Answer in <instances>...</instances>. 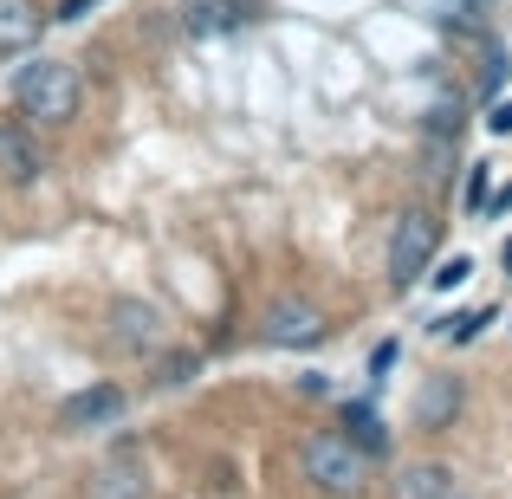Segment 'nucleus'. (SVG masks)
Wrapping results in <instances>:
<instances>
[{"instance_id":"1","label":"nucleus","mask_w":512,"mask_h":499,"mask_svg":"<svg viewBox=\"0 0 512 499\" xmlns=\"http://www.w3.org/2000/svg\"><path fill=\"white\" fill-rule=\"evenodd\" d=\"M363 474H370V454L357 448L350 435H312L305 441V480L331 499H357Z\"/></svg>"},{"instance_id":"2","label":"nucleus","mask_w":512,"mask_h":499,"mask_svg":"<svg viewBox=\"0 0 512 499\" xmlns=\"http://www.w3.org/2000/svg\"><path fill=\"white\" fill-rule=\"evenodd\" d=\"M13 98H20V111L39 117V124H65V117L78 111V72L65 59H39L13 78Z\"/></svg>"},{"instance_id":"3","label":"nucleus","mask_w":512,"mask_h":499,"mask_svg":"<svg viewBox=\"0 0 512 499\" xmlns=\"http://www.w3.org/2000/svg\"><path fill=\"white\" fill-rule=\"evenodd\" d=\"M435 247H441V221L422 214V208H409L396 221V234H389V279H396V286H415V279L428 273V260H435Z\"/></svg>"},{"instance_id":"4","label":"nucleus","mask_w":512,"mask_h":499,"mask_svg":"<svg viewBox=\"0 0 512 499\" xmlns=\"http://www.w3.org/2000/svg\"><path fill=\"white\" fill-rule=\"evenodd\" d=\"M117 415H124V389L98 383V389H78V396L65 402L59 428H65V435H85V428H104V422H117Z\"/></svg>"},{"instance_id":"5","label":"nucleus","mask_w":512,"mask_h":499,"mask_svg":"<svg viewBox=\"0 0 512 499\" xmlns=\"http://www.w3.org/2000/svg\"><path fill=\"white\" fill-rule=\"evenodd\" d=\"M325 337V312L305 299H279L266 312V344H318Z\"/></svg>"},{"instance_id":"6","label":"nucleus","mask_w":512,"mask_h":499,"mask_svg":"<svg viewBox=\"0 0 512 499\" xmlns=\"http://www.w3.org/2000/svg\"><path fill=\"white\" fill-rule=\"evenodd\" d=\"M111 337H117V344H124V350H156V344H163V312H156V305H143V299H117L111 305Z\"/></svg>"},{"instance_id":"7","label":"nucleus","mask_w":512,"mask_h":499,"mask_svg":"<svg viewBox=\"0 0 512 499\" xmlns=\"http://www.w3.org/2000/svg\"><path fill=\"white\" fill-rule=\"evenodd\" d=\"M0 175H7V182H33L39 175V143L26 137V124H13V117H0Z\"/></svg>"},{"instance_id":"8","label":"nucleus","mask_w":512,"mask_h":499,"mask_svg":"<svg viewBox=\"0 0 512 499\" xmlns=\"http://www.w3.org/2000/svg\"><path fill=\"white\" fill-rule=\"evenodd\" d=\"M454 409H461V383H454V376H428L422 396H415V422L422 428H448Z\"/></svg>"},{"instance_id":"9","label":"nucleus","mask_w":512,"mask_h":499,"mask_svg":"<svg viewBox=\"0 0 512 499\" xmlns=\"http://www.w3.org/2000/svg\"><path fill=\"white\" fill-rule=\"evenodd\" d=\"M91 499H143V461H137V454L104 461L98 480H91Z\"/></svg>"},{"instance_id":"10","label":"nucleus","mask_w":512,"mask_h":499,"mask_svg":"<svg viewBox=\"0 0 512 499\" xmlns=\"http://www.w3.org/2000/svg\"><path fill=\"white\" fill-rule=\"evenodd\" d=\"M182 26L195 39H221V33L240 26V7H234V0H182Z\"/></svg>"},{"instance_id":"11","label":"nucleus","mask_w":512,"mask_h":499,"mask_svg":"<svg viewBox=\"0 0 512 499\" xmlns=\"http://www.w3.org/2000/svg\"><path fill=\"white\" fill-rule=\"evenodd\" d=\"M39 39V7L33 0H0V52H20Z\"/></svg>"},{"instance_id":"12","label":"nucleus","mask_w":512,"mask_h":499,"mask_svg":"<svg viewBox=\"0 0 512 499\" xmlns=\"http://www.w3.org/2000/svg\"><path fill=\"white\" fill-rule=\"evenodd\" d=\"M344 428H350V441H357L370 461H376V454H389V428H383V415H376L370 402H350V409H344Z\"/></svg>"},{"instance_id":"13","label":"nucleus","mask_w":512,"mask_h":499,"mask_svg":"<svg viewBox=\"0 0 512 499\" xmlns=\"http://www.w3.org/2000/svg\"><path fill=\"white\" fill-rule=\"evenodd\" d=\"M441 487H448L441 467H409V474H402V493H409V499H435Z\"/></svg>"},{"instance_id":"14","label":"nucleus","mask_w":512,"mask_h":499,"mask_svg":"<svg viewBox=\"0 0 512 499\" xmlns=\"http://www.w3.org/2000/svg\"><path fill=\"white\" fill-rule=\"evenodd\" d=\"M487 195H493V182H487V163H480L474 175H467V214H480V208H487Z\"/></svg>"},{"instance_id":"15","label":"nucleus","mask_w":512,"mask_h":499,"mask_svg":"<svg viewBox=\"0 0 512 499\" xmlns=\"http://www.w3.org/2000/svg\"><path fill=\"white\" fill-rule=\"evenodd\" d=\"M467 273H474V260H467V253H454V260H448V266L435 273V286H441V292H454V286H461Z\"/></svg>"},{"instance_id":"16","label":"nucleus","mask_w":512,"mask_h":499,"mask_svg":"<svg viewBox=\"0 0 512 499\" xmlns=\"http://www.w3.org/2000/svg\"><path fill=\"white\" fill-rule=\"evenodd\" d=\"M188 370H195V357H169L163 363V383H188Z\"/></svg>"},{"instance_id":"17","label":"nucleus","mask_w":512,"mask_h":499,"mask_svg":"<svg viewBox=\"0 0 512 499\" xmlns=\"http://www.w3.org/2000/svg\"><path fill=\"white\" fill-rule=\"evenodd\" d=\"M487 130H493V137H506V130H512V98H506V104H493V117H487Z\"/></svg>"},{"instance_id":"18","label":"nucleus","mask_w":512,"mask_h":499,"mask_svg":"<svg viewBox=\"0 0 512 499\" xmlns=\"http://www.w3.org/2000/svg\"><path fill=\"white\" fill-rule=\"evenodd\" d=\"M435 499H474V493H461V487H454V480H448V487H441Z\"/></svg>"},{"instance_id":"19","label":"nucleus","mask_w":512,"mask_h":499,"mask_svg":"<svg viewBox=\"0 0 512 499\" xmlns=\"http://www.w3.org/2000/svg\"><path fill=\"white\" fill-rule=\"evenodd\" d=\"M234 7H240V20H247V13H253V7H266V0H234Z\"/></svg>"}]
</instances>
